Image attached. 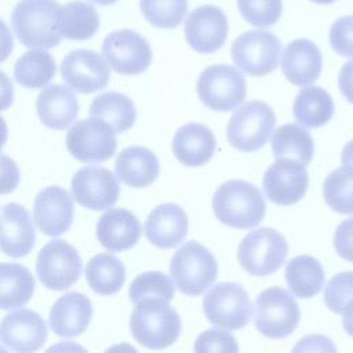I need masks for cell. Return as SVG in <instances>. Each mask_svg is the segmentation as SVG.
<instances>
[{
	"label": "cell",
	"mask_w": 353,
	"mask_h": 353,
	"mask_svg": "<svg viewBox=\"0 0 353 353\" xmlns=\"http://www.w3.org/2000/svg\"><path fill=\"white\" fill-rule=\"evenodd\" d=\"M212 210L222 223L236 229H248L263 219L266 204L255 185L232 179L215 190Z\"/></svg>",
	"instance_id": "obj_1"
},
{
	"label": "cell",
	"mask_w": 353,
	"mask_h": 353,
	"mask_svg": "<svg viewBox=\"0 0 353 353\" xmlns=\"http://www.w3.org/2000/svg\"><path fill=\"white\" fill-rule=\"evenodd\" d=\"M55 0H21L12 10L11 26L17 39L32 50H48L61 43Z\"/></svg>",
	"instance_id": "obj_2"
},
{
	"label": "cell",
	"mask_w": 353,
	"mask_h": 353,
	"mask_svg": "<svg viewBox=\"0 0 353 353\" xmlns=\"http://www.w3.org/2000/svg\"><path fill=\"white\" fill-rule=\"evenodd\" d=\"M170 273L178 290L190 296L203 294L216 279L215 256L200 243H185L172 256Z\"/></svg>",
	"instance_id": "obj_3"
},
{
	"label": "cell",
	"mask_w": 353,
	"mask_h": 353,
	"mask_svg": "<svg viewBox=\"0 0 353 353\" xmlns=\"http://www.w3.org/2000/svg\"><path fill=\"white\" fill-rule=\"evenodd\" d=\"M301 312L294 296L281 287L262 291L254 302V321L258 331L273 339L285 338L295 331Z\"/></svg>",
	"instance_id": "obj_4"
},
{
	"label": "cell",
	"mask_w": 353,
	"mask_h": 353,
	"mask_svg": "<svg viewBox=\"0 0 353 353\" xmlns=\"http://www.w3.org/2000/svg\"><path fill=\"white\" fill-rule=\"evenodd\" d=\"M274 124L276 116L268 103L250 101L230 117L226 138L234 149L254 152L268 142Z\"/></svg>",
	"instance_id": "obj_5"
},
{
	"label": "cell",
	"mask_w": 353,
	"mask_h": 353,
	"mask_svg": "<svg viewBox=\"0 0 353 353\" xmlns=\"http://www.w3.org/2000/svg\"><path fill=\"white\" fill-rule=\"evenodd\" d=\"M287 252L288 244L281 233L270 228H259L241 240L237 258L250 274L268 276L280 269Z\"/></svg>",
	"instance_id": "obj_6"
},
{
	"label": "cell",
	"mask_w": 353,
	"mask_h": 353,
	"mask_svg": "<svg viewBox=\"0 0 353 353\" xmlns=\"http://www.w3.org/2000/svg\"><path fill=\"white\" fill-rule=\"evenodd\" d=\"M197 95L210 109L229 112L237 109L245 98L247 84L244 76L230 65H211L197 80Z\"/></svg>",
	"instance_id": "obj_7"
},
{
	"label": "cell",
	"mask_w": 353,
	"mask_h": 353,
	"mask_svg": "<svg viewBox=\"0 0 353 353\" xmlns=\"http://www.w3.org/2000/svg\"><path fill=\"white\" fill-rule=\"evenodd\" d=\"M207 320L226 330H240L251 319V302L245 290L237 283H218L203 299Z\"/></svg>",
	"instance_id": "obj_8"
},
{
	"label": "cell",
	"mask_w": 353,
	"mask_h": 353,
	"mask_svg": "<svg viewBox=\"0 0 353 353\" xmlns=\"http://www.w3.org/2000/svg\"><path fill=\"white\" fill-rule=\"evenodd\" d=\"M132 336L149 349H164L172 345L181 334V317L168 306L137 307L130 319Z\"/></svg>",
	"instance_id": "obj_9"
},
{
	"label": "cell",
	"mask_w": 353,
	"mask_h": 353,
	"mask_svg": "<svg viewBox=\"0 0 353 353\" xmlns=\"http://www.w3.org/2000/svg\"><path fill=\"white\" fill-rule=\"evenodd\" d=\"M232 59L250 76H265L273 72L281 54L279 37L268 30H248L232 44Z\"/></svg>",
	"instance_id": "obj_10"
},
{
	"label": "cell",
	"mask_w": 353,
	"mask_h": 353,
	"mask_svg": "<svg viewBox=\"0 0 353 353\" xmlns=\"http://www.w3.org/2000/svg\"><path fill=\"white\" fill-rule=\"evenodd\" d=\"M81 266L77 250L61 239L48 241L40 250L36 261L40 283L55 291L72 287L81 273Z\"/></svg>",
	"instance_id": "obj_11"
},
{
	"label": "cell",
	"mask_w": 353,
	"mask_h": 353,
	"mask_svg": "<svg viewBox=\"0 0 353 353\" xmlns=\"http://www.w3.org/2000/svg\"><path fill=\"white\" fill-rule=\"evenodd\" d=\"M114 131L101 119L91 117L76 121L66 134L69 153L83 163L109 160L117 148Z\"/></svg>",
	"instance_id": "obj_12"
},
{
	"label": "cell",
	"mask_w": 353,
	"mask_h": 353,
	"mask_svg": "<svg viewBox=\"0 0 353 353\" xmlns=\"http://www.w3.org/2000/svg\"><path fill=\"white\" fill-rule=\"evenodd\" d=\"M102 54L114 72L127 76L143 73L152 62L148 40L130 29L109 33L102 43Z\"/></svg>",
	"instance_id": "obj_13"
},
{
	"label": "cell",
	"mask_w": 353,
	"mask_h": 353,
	"mask_svg": "<svg viewBox=\"0 0 353 353\" xmlns=\"http://www.w3.org/2000/svg\"><path fill=\"white\" fill-rule=\"evenodd\" d=\"M120 186L116 175L105 167L87 165L72 178L73 199L92 211L110 208L119 199Z\"/></svg>",
	"instance_id": "obj_14"
},
{
	"label": "cell",
	"mask_w": 353,
	"mask_h": 353,
	"mask_svg": "<svg viewBox=\"0 0 353 353\" xmlns=\"http://www.w3.org/2000/svg\"><path fill=\"white\" fill-rule=\"evenodd\" d=\"M61 76L72 90L91 94L108 85L110 69L99 54L80 48L69 52L62 59Z\"/></svg>",
	"instance_id": "obj_15"
},
{
	"label": "cell",
	"mask_w": 353,
	"mask_h": 353,
	"mask_svg": "<svg viewBox=\"0 0 353 353\" xmlns=\"http://www.w3.org/2000/svg\"><path fill=\"white\" fill-rule=\"evenodd\" d=\"M307 183L309 178L305 164L280 157L265 172L263 192L274 204L291 205L305 196Z\"/></svg>",
	"instance_id": "obj_16"
},
{
	"label": "cell",
	"mask_w": 353,
	"mask_h": 353,
	"mask_svg": "<svg viewBox=\"0 0 353 353\" xmlns=\"http://www.w3.org/2000/svg\"><path fill=\"white\" fill-rule=\"evenodd\" d=\"M228 37V18L215 6L205 4L194 8L185 22V39L197 52L218 51Z\"/></svg>",
	"instance_id": "obj_17"
},
{
	"label": "cell",
	"mask_w": 353,
	"mask_h": 353,
	"mask_svg": "<svg viewBox=\"0 0 353 353\" xmlns=\"http://www.w3.org/2000/svg\"><path fill=\"white\" fill-rule=\"evenodd\" d=\"M47 339V324L30 309H18L3 317L0 323V342L15 352H34Z\"/></svg>",
	"instance_id": "obj_18"
},
{
	"label": "cell",
	"mask_w": 353,
	"mask_h": 353,
	"mask_svg": "<svg viewBox=\"0 0 353 353\" xmlns=\"http://www.w3.org/2000/svg\"><path fill=\"white\" fill-rule=\"evenodd\" d=\"M73 199L61 186H48L34 199L33 216L37 228L47 236L65 233L73 221Z\"/></svg>",
	"instance_id": "obj_19"
},
{
	"label": "cell",
	"mask_w": 353,
	"mask_h": 353,
	"mask_svg": "<svg viewBox=\"0 0 353 353\" xmlns=\"http://www.w3.org/2000/svg\"><path fill=\"white\" fill-rule=\"evenodd\" d=\"M34 225L29 212L17 203L0 208V251L11 258L28 255L34 245Z\"/></svg>",
	"instance_id": "obj_20"
},
{
	"label": "cell",
	"mask_w": 353,
	"mask_h": 353,
	"mask_svg": "<svg viewBox=\"0 0 353 353\" xmlns=\"http://www.w3.org/2000/svg\"><path fill=\"white\" fill-rule=\"evenodd\" d=\"M321 52L312 40H292L283 51L281 70L294 85L303 87L316 81L321 73Z\"/></svg>",
	"instance_id": "obj_21"
},
{
	"label": "cell",
	"mask_w": 353,
	"mask_h": 353,
	"mask_svg": "<svg viewBox=\"0 0 353 353\" xmlns=\"http://www.w3.org/2000/svg\"><path fill=\"white\" fill-rule=\"evenodd\" d=\"M143 232L148 240L159 248L176 247L188 233L186 212L174 203L160 204L149 214Z\"/></svg>",
	"instance_id": "obj_22"
},
{
	"label": "cell",
	"mask_w": 353,
	"mask_h": 353,
	"mask_svg": "<svg viewBox=\"0 0 353 353\" xmlns=\"http://www.w3.org/2000/svg\"><path fill=\"white\" fill-rule=\"evenodd\" d=\"M141 237L138 218L125 208H110L97 223V239L109 251H124L134 247Z\"/></svg>",
	"instance_id": "obj_23"
},
{
	"label": "cell",
	"mask_w": 353,
	"mask_h": 353,
	"mask_svg": "<svg viewBox=\"0 0 353 353\" xmlns=\"http://www.w3.org/2000/svg\"><path fill=\"white\" fill-rule=\"evenodd\" d=\"M91 316L92 305L90 298L80 292H68L52 305L50 327L59 336L73 338L87 330Z\"/></svg>",
	"instance_id": "obj_24"
},
{
	"label": "cell",
	"mask_w": 353,
	"mask_h": 353,
	"mask_svg": "<svg viewBox=\"0 0 353 353\" xmlns=\"http://www.w3.org/2000/svg\"><path fill=\"white\" fill-rule=\"evenodd\" d=\"M216 142L212 131L200 123H188L174 135L172 152L188 167H199L211 160Z\"/></svg>",
	"instance_id": "obj_25"
},
{
	"label": "cell",
	"mask_w": 353,
	"mask_h": 353,
	"mask_svg": "<svg viewBox=\"0 0 353 353\" xmlns=\"http://www.w3.org/2000/svg\"><path fill=\"white\" fill-rule=\"evenodd\" d=\"M36 109L41 123L52 130L66 128L79 114L77 99L63 84L44 87L37 97Z\"/></svg>",
	"instance_id": "obj_26"
},
{
	"label": "cell",
	"mask_w": 353,
	"mask_h": 353,
	"mask_svg": "<svg viewBox=\"0 0 353 353\" xmlns=\"http://www.w3.org/2000/svg\"><path fill=\"white\" fill-rule=\"evenodd\" d=\"M116 175L125 185L145 188L156 181L160 164L156 154L143 146H130L121 150L114 163Z\"/></svg>",
	"instance_id": "obj_27"
},
{
	"label": "cell",
	"mask_w": 353,
	"mask_h": 353,
	"mask_svg": "<svg viewBox=\"0 0 353 353\" xmlns=\"http://www.w3.org/2000/svg\"><path fill=\"white\" fill-rule=\"evenodd\" d=\"M57 28L69 40H87L99 28L98 11L85 1H70L58 8Z\"/></svg>",
	"instance_id": "obj_28"
},
{
	"label": "cell",
	"mask_w": 353,
	"mask_h": 353,
	"mask_svg": "<svg viewBox=\"0 0 353 353\" xmlns=\"http://www.w3.org/2000/svg\"><path fill=\"white\" fill-rule=\"evenodd\" d=\"M34 292V277L19 263H0V309H17L28 303Z\"/></svg>",
	"instance_id": "obj_29"
},
{
	"label": "cell",
	"mask_w": 353,
	"mask_h": 353,
	"mask_svg": "<svg viewBox=\"0 0 353 353\" xmlns=\"http://www.w3.org/2000/svg\"><path fill=\"white\" fill-rule=\"evenodd\" d=\"M292 113L295 120L303 127L317 128L331 120L334 114V102L324 88L305 87L295 98Z\"/></svg>",
	"instance_id": "obj_30"
},
{
	"label": "cell",
	"mask_w": 353,
	"mask_h": 353,
	"mask_svg": "<svg viewBox=\"0 0 353 353\" xmlns=\"http://www.w3.org/2000/svg\"><path fill=\"white\" fill-rule=\"evenodd\" d=\"M90 114L108 123L116 134L130 130L137 119L132 101L127 95L114 91L103 92L94 98Z\"/></svg>",
	"instance_id": "obj_31"
},
{
	"label": "cell",
	"mask_w": 353,
	"mask_h": 353,
	"mask_svg": "<svg viewBox=\"0 0 353 353\" xmlns=\"http://www.w3.org/2000/svg\"><path fill=\"white\" fill-rule=\"evenodd\" d=\"M85 279L92 291L101 295H113L125 281L123 262L109 252L92 256L85 266Z\"/></svg>",
	"instance_id": "obj_32"
},
{
	"label": "cell",
	"mask_w": 353,
	"mask_h": 353,
	"mask_svg": "<svg viewBox=\"0 0 353 353\" xmlns=\"http://www.w3.org/2000/svg\"><path fill=\"white\" fill-rule=\"evenodd\" d=\"M285 280L294 295L310 298L321 291L325 274L321 263L316 258L299 255L287 263Z\"/></svg>",
	"instance_id": "obj_33"
},
{
	"label": "cell",
	"mask_w": 353,
	"mask_h": 353,
	"mask_svg": "<svg viewBox=\"0 0 353 353\" xmlns=\"http://www.w3.org/2000/svg\"><path fill=\"white\" fill-rule=\"evenodd\" d=\"M175 287L171 279L161 272H145L130 285V299L135 307L168 305L174 298Z\"/></svg>",
	"instance_id": "obj_34"
},
{
	"label": "cell",
	"mask_w": 353,
	"mask_h": 353,
	"mask_svg": "<svg viewBox=\"0 0 353 353\" xmlns=\"http://www.w3.org/2000/svg\"><path fill=\"white\" fill-rule=\"evenodd\" d=\"M57 65L52 55L44 50L25 52L14 65V77L26 88H43L55 76Z\"/></svg>",
	"instance_id": "obj_35"
},
{
	"label": "cell",
	"mask_w": 353,
	"mask_h": 353,
	"mask_svg": "<svg viewBox=\"0 0 353 353\" xmlns=\"http://www.w3.org/2000/svg\"><path fill=\"white\" fill-rule=\"evenodd\" d=\"M274 157L296 159L302 164H309L314 153L312 135L298 124H284L279 127L272 138Z\"/></svg>",
	"instance_id": "obj_36"
},
{
	"label": "cell",
	"mask_w": 353,
	"mask_h": 353,
	"mask_svg": "<svg viewBox=\"0 0 353 353\" xmlns=\"http://www.w3.org/2000/svg\"><path fill=\"white\" fill-rule=\"evenodd\" d=\"M328 207L339 214H353V167L342 165L331 171L323 185Z\"/></svg>",
	"instance_id": "obj_37"
},
{
	"label": "cell",
	"mask_w": 353,
	"mask_h": 353,
	"mask_svg": "<svg viewBox=\"0 0 353 353\" xmlns=\"http://www.w3.org/2000/svg\"><path fill=\"white\" fill-rule=\"evenodd\" d=\"M145 19L156 28H176L188 12V0H139Z\"/></svg>",
	"instance_id": "obj_38"
},
{
	"label": "cell",
	"mask_w": 353,
	"mask_h": 353,
	"mask_svg": "<svg viewBox=\"0 0 353 353\" xmlns=\"http://www.w3.org/2000/svg\"><path fill=\"white\" fill-rule=\"evenodd\" d=\"M241 17L256 28L274 25L283 12L281 0H237Z\"/></svg>",
	"instance_id": "obj_39"
},
{
	"label": "cell",
	"mask_w": 353,
	"mask_h": 353,
	"mask_svg": "<svg viewBox=\"0 0 353 353\" xmlns=\"http://www.w3.org/2000/svg\"><path fill=\"white\" fill-rule=\"evenodd\" d=\"M353 299V272H342L334 276L324 291L327 307L336 314H342L346 305Z\"/></svg>",
	"instance_id": "obj_40"
},
{
	"label": "cell",
	"mask_w": 353,
	"mask_h": 353,
	"mask_svg": "<svg viewBox=\"0 0 353 353\" xmlns=\"http://www.w3.org/2000/svg\"><path fill=\"white\" fill-rule=\"evenodd\" d=\"M330 43L332 50L342 57H353V15L336 19L330 29Z\"/></svg>",
	"instance_id": "obj_41"
},
{
	"label": "cell",
	"mask_w": 353,
	"mask_h": 353,
	"mask_svg": "<svg viewBox=\"0 0 353 353\" xmlns=\"http://www.w3.org/2000/svg\"><path fill=\"white\" fill-rule=\"evenodd\" d=\"M196 352H229L239 350L234 336L222 330H207L200 334L194 343Z\"/></svg>",
	"instance_id": "obj_42"
},
{
	"label": "cell",
	"mask_w": 353,
	"mask_h": 353,
	"mask_svg": "<svg viewBox=\"0 0 353 353\" xmlns=\"http://www.w3.org/2000/svg\"><path fill=\"white\" fill-rule=\"evenodd\" d=\"M334 248L341 258L353 262V218L338 225L334 234Z\"/></svg>",
	"instance_id": "obj_43"
},
{
	"label": "cell",
	"mask_w": 353,
	"mask_h": 353,
	"mask_svg": "<svg viewBox=\"0 0 353 353\" xmlns=\"http://www.w3.org/2000/svg\"><path fill=\"white\" fill-rule=\"evenodd\" d=\"M19 168L15 161L4 154H0V194L11 193L19 183Z\"/></svg>",
	"instance_id": "obj_44"
},
{
	"label": "cell",
	"mask_w": 353,
	"mask_h": 353,
	"mask_svg": "<svg viewBox=\"0 0 353 353\" xmlns=\"http://www.w3.org/2000/svg\"><path fill=\"white\" fill-rule=\"evenodd\" d=\"M338 84L342 95L350 103H353V61H349L342 66L338 77Z\"/></svg>",
	"instance_id": "obj_45"
},
{
	"label": "cell",
	"mask_w": 353,
	"mask_h": 353,
	"mask_svg": "<svg viewBox=\"0 0 353 353\" xmlns=\"http://www.w3.org/2000/svg\"><path fill=\"white\" fill-rule=\"evenodd\" d=\"M14 101V87L10 77L0 70V110H6Z\"/></svg>",
	"instance_id": "obj_46"
},
{
	"label": "cell",
	"mask_w": 353,
	"mask_h": 353,
	"mask_svg": "<svg viewBox=\"0 0 353 353\" xmlns=\"http://www.w3.org/2000/svg\"><path fill=\"white\" fill-rule=\"evenodd\" d=\"M14 39L10 28L3 19H0V62H4L12 52Z\"/></svg>",
	"instance_id": "obj_47"
},
{
	"label": "cell",
	"mask_w": 353,
	"mask_h": 353,
	"mask_svg": "<svg viewBox=\"0 0 353 353\" xmlns=\"http://www.w3.org/2000/svg\"><path fill=\"white\" fill-rule=\"evenodd\" d=\"M342 314H343L342 325H343L345 331L353 338V299L346 305Z\"/></svg>",
	"instance_id": "obj_48"
},
{
	"label": "cell",
	"mask_w": 353,
	"mask_h": 353,
	"mask_svg": "<svg viewBox=\"0 0 353 353\" xmlns=\"http://www.w3.org/2000/svg\"><path fill=\"white\" fill-rule=\"evenodd\" d=\"M341 160H342L343 165H352L353 167V139L343 146Z\"/></svg>",
	"instance_id": "obj_49"
},
{
	"label": "cell",
	"mask_w": 353,
	"mask_h": 353,
	"mask_svg": "<svg viewBox=\"0 0 353 353\" xmlns=\"http://www.w3.org/2000/svg\"><path fill=\"white\" fill-rule=\"evenodd\" d=\"M8 138V130H7V124L4 121V119L0 116V152L4 146V143L7 142Z\"/></svg>",
	"instance_id": "obj_50"
},
{
	"label": "cell",
	"mask_w": 353,
	"mask_h": 353,
	"mask_svg": "<svg viewBox=\"0 0 353 353\" xmlns=\"http://www.w3.org/2000/svg\"><path fill=\"white\" fill-rule=\"evenodd\" d=\"M88 1L97 3V4H99V6H110V4L116 3L117 0H88Z\"/></svg>",
	"instance_id": "obj_51"
},
{
	"label": "cell",
	"mask_w": 353,
	"mask_h": 353,
	"mask_svg": "<svg viewBox=\"0 0 353 353\" xmlns=\"http://www.w3.org/2000/svg\"><path fill=\"white\" fill-rule=\"evenodd\" d=\"M310 1L317 3V4H331V3H334L335 0H310Z\"/></svg>",
	"instance_id": "obj_52"
}]
</instances>
